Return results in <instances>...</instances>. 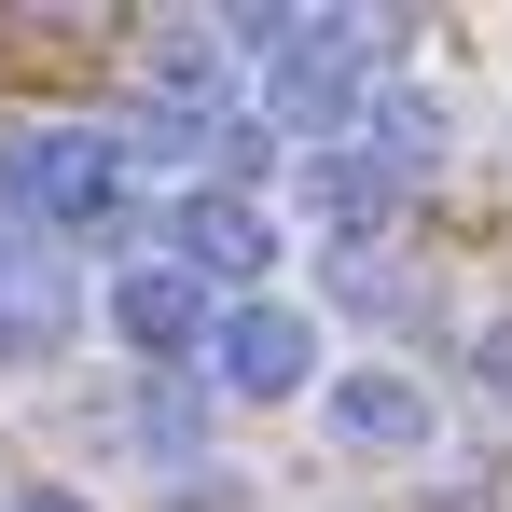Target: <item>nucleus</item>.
<instances>
[{"label": "nucleus", "instance_id": "nucleus-10", "mask_svg": "<svg viewBox=\"0 0 512 512\" xmlns=\"http://www.w3.org/2000/svg\"><path fill=\"white\" fill-rule=\"evenodd\" d=\"M14 512H84V499H56V485H28V499H14Z\"/></svg>", "mask_w": 512, "mask_h": 512}, {"label": "nucleus", "instance_id": "nucleus-8", "mask_svg": "<svg viewBox=\"0 0 512 512\" xmlns=\"http://www.w3.org/2000/svg\"><path fill=\"white\" fill-rule=\"evenodd\" d=\"M319 194H333V222H346V236H374V222L402 208V180L374 167V153H346V139H333V153H319Z\"/></svg>", "mask_w": 512, "mask_h": 512}, {"label": "nucleus", "instance_id": "nucleus-7", "mask_svg": "<svg viewBox=\"0 0 512 512\" xmlns=\"http://www.w3.org/2000/svg\"><path fill=\"white\" fill-rule=\"evenodd\" d=\"M139 70H153V97H167V111H222V28H208V14H167Z\"/></svg>", "mask_w": 512, "mask_h": 512}, {"label": "nucleus", "instance_id": "nucleus-4", "mask_svg": "<svg viewBox=\"0 0 512 512\" xmlns=\"http://www.w3.org/2000/svg\"><path fill=\"white\" fill-rule=\"evenodd\" d=\"M111 333L139 346V360H180V346H208V291H194L167 250H139L125 277H111Z\"/></svg>", "mask_w": 512, "mask_h": 512}, {"label": "nucleus", "instance_id": "nucleus-3", "mask_svg": "<svg viewBox=\"0 0 512 512\" xmlns=\"http://www.w3.org/2000/svg\"><path fill=\"white\" fill-rule=\"evenodd\" d=\"M208 360H222L236 402H291V388L319 374V319L263 291V305H236V319H208Z\"/></svg>", "mask_w": 512, "mask_h": 512}, {"label": "nucleus", "instance_id": "nucleus-1", "mask_svg": "<svg viewBox=\"0 0 512 512\" xmlns=\"http://www.w3.org/2000/svg\"><path fill=\"white\" fill-rule=\"evenodd\" d=\"M0 208L14 222H111L125 208V139L111 125H0Z\"/></svg>", "mask_w": 512, "mask_h": 512}, {"label": "nucleus", "instance_id": "nucleus-5", "mask_svg": "<svg viewBox=\"0 0 512 512\" xmlns=\"http://www.w3.org/2000/svg\"><path fill=\"white\" fill-rule=\"evenodd\" d=\"M333 429L360 443V457H416L429 443V388L388 374V360H360V374H333Z\"/></svg>", "mask_w": 512, "mask_h": 512}, {"label": "nucleus", "instance_id": "nucleus-9", "mask_svg": "<svg viewBox=\"0 0 512 512\" xmlns=\"http://www.w3.org/2000/svg\"><path fill=\"white\" fill-rule=\"evenodd\" d=\"M471 374H485V402L512 416V319H485V346H471Z\"/></svg>", "mask_w": 512, "mask_h": 512}, {"label": "nucleus", "instance_id": "nucleus-2", "mask_svg": "<svg viewBox=\"0 0 512 512\" xmlns=\"http://www.w3.org/2000/svg\"><path fill=\"white\" fill-rule=\"evenodd\" d=\"M153 250H167L194 291H208V277H236V291H250L263 263H277V208H263L250 180H208V194H180L167 222H153Z\"/></svg>", "mask_w": 512, "mask_h": 512}, {"label": "nucleus", "instance_id": "nucleus-6", "mask_svg": "<svg viewBox=\"0 0 512 512\" xmlns=\"http://www.w3.org/2000/svg\"><path fill=\"white\" fill-rule=\"evenodd\" d=\"M56 333H70V263L14 250V263H0V360H42Z\"/></svg>", "mask_w": 512, "mask_h": 512}, {"label": "nucleus", "instance_id": "nucleus-11", "mask_svg": "<svg viewBox=\"0 0 512 512\" xmlns=\"http://www.w3.org/2000/svg\"><path fill=\"white\" fill-rule=\"evenodd\" d=\"M0 263H14V236H0Z\"/></svg>", "mask_w": 512, "mask_h": 512}]
</instances>
